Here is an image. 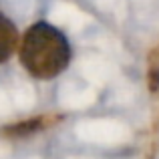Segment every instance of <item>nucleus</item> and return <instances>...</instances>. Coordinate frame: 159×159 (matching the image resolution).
<instances>
[{
	"instance_id": "f257e3e1",
	"label": "nucleus",
	"mask_w": 159,
	"mask_h": 159,
	"mask_svg": "<svg viewBox=\"0 0 159 159\" xmlns=\"http://www.w3.org/2000/svg\"><path fill=\"white\" fill-rule=\"evenodd\" d=\"M18 57L30 77L39 81H51L66 70L70 62V44L57 26L48 22H36L24 32Z\"/></svg>"
},
{
	"instance_id": "f03ea898",
	"label": "nucleus",
	"mask_w": 159,
	"mask_h": 159,
	"mask_svg": "<svg viewBox=\"0 0 159 159\" xmlns=\"http://www.w3.org/2000/svg\"><path fill=\"white\" fill-rule=\"evenodd\" d=\"M18 47V30L16 24L0 12V62H6Z\"/></svg>"
},
{
	"instance_id": "7ed1b4c3",
	"label": "nucleus",
	"mask_w": 159,
	"mask_h": 159,
	"mask_svg": "<svg viewBox=\"0 0 159 159\" xmlns=\"http://www.w3.org/2000/svg\"><path fill=\"white\" fill-rule=\"evenodd\" d=\"M40 129H43V121L30 119V121H24V123H16V125H12V127H6L4 133L10 135V137H28V135H34Z\"/></svg>"
}]
</instances>
